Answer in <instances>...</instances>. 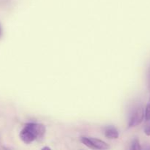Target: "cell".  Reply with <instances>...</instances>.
Returning <instances> with one entry per match:
<instances>
[{
  "instance_id": "obj_4",
  "label": "cell",
  "mask_w": 150,
  "mask_h": 150,
  "mask_svg": "<svg viewBox=\"0 0 150 150\" xmlns=\"http://www.w3.org/2000/svg\"><path fill=\"white\" fill-rule=\"evenodd\" d=\"M104 134L106 138L109 139H118L119 137V132L117 130V128H115L113 126H109V127H107L105 129V132H104Z\"/></svg>"
},
{
  "instance_id": "obj_6",
  "label": "cell",
  "mask_w": 150,
  "mask_h": 150,
  "mask_svg": "<svg viewBox=\"0 0 150 150\" xmlns=\"http://www.w3.org/2000/svg\"><path fill=\"white\" fill-rule=\"evenodd\" d=\"M144 133L146 136H150V120H146V123L144 127Z\"/></svg>"
},
{
  "instance_id": "obj_3",
  "label": "cell",
  "mask_w": 150,
  "mask_h": 150,
  "mask_svg": "<svg viewBox=\"0 0 150 150\" xmlns=\"http://www.w3.org/2000/svg\"><path fill=\"white\" fill-rule=\"evenodd\" d=\"M144 117V110L143 107H139L132 114L129 121V127H134L142 122Z\"/></svg>"
},
{
  "instance_id": "obj_2",
  "label": "cell",
  "mask_w": 150,
  "mask_h": 150,
  "mask_svg": "<svg viewBox=\"0 0 150 150\" xmlns=\"http://www.w3.org/2000/svg\"><path fill=\"white\" fill-rule=\"evenodd\" d=\"M81 143L92 149H108L110 146L106 142L90 137H81Z\"/></svg>"
},
{
  "instance_id": "obj_7",
  "label": "cell",
  "mask_w": 150,
  "mask_h": 150,
  "mask_svg": "<svg viewBox=\"0 0 150 150\" xmlns=\"http://www.w3.org/2000/svg\"><path fill=\"white\" fill-rule=\"evenodd\" d=\"M145 120H150V103L148 104L146 107V109H145V114H144Z\"/></svg>"
},
{
  "instance_id": "obj_1",
  "label": "cell",
  "mask_w": 150,
  "mask_h": 150,
  "mask_svg": "<svg viewBox=\"0 0 150 150\" xmlns=\"http://www.w3.org/2000/svg\"><path fill=\"white\" fill-rule=\"evenodd\" d=\"M45 133V127L40 123H28L20 133V138L24 143L30 144L36 139H42Z\"/></svg>"
},
{
  "instance_id": "obj_5",
  "label": "cell",
  "mask_w": 150,
  "mask_h": 150,
  "mask_svg": "<svg viewBox=\"0 0 150 150\" xmlns=\"http://www.w3.org/2000/svg\"><path fill=\"white\" fill-rule=\"evenodd\" d=\"M130 149L133 150H140L142 149L140 143H139V141L137 139H134V140L133 141L131 144V148H130Z\"/></svg>"
},
{
  "instance_id": "obj_9",
  "label": "cell",
  "mask_w": 150,
  "mask_h": 150,
  "mask_svg": "<svg viewBox=\"0 0 150 150\" xmlns=\"http://www.w3.org/2000/svg\"><path fill=\"white\" fill-rule=\"evenodd\" d=\"M0 35H1V29H0Z\"/></svg>"
},
{
  "instance_id": "obj_8",
  "label": "cell",
  "mask_w": 150,
  "mask_h": 150,
  "mask_svg": "<svg viewBox=\"0 0 150 150\" xmlns=\"http://www.w3.org/2000/svg\"><path fill=\"white\" fill-rule=\"evenodd\" d=\"M44 149H50V148H48V147H44V148H42V150H44Z\"/></svg>"
}]
</instances>
